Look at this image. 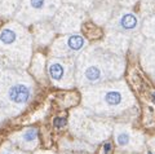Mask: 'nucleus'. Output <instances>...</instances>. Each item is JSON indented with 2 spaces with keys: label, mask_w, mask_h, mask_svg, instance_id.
<instances>
[{
  "label": "nucleus",
  "mask_w": 155,
  "mask_h": 154,
  "mask_svg": "<svg viewBox=\"0 0 155 154\" xmlns=\"http://www.w3.org/2000/svg\"><path fill=\"white\" fill-rule=\"evenodd\" d=\"M7 97L14 105H25L31 97V89L25 83H14L9 87Z\"/></svg>",
  "instance_id": "obj_1"
},
{
  "label": "nucleus",
  "mask_w": 155,
  "mask_h": 154,
  "mask_svg": "<svg viewBox=\"0 0 155 154\" xmlns=\"http://www.w3.org/2000/svg\"><path fill=\"white\" fill-rule=\"evenodd\" d=\"M56 3V0H27L26 11L30 14V18H40L44 14H51V4Z\"/></svg>",
  "instance_id": "obj_2"
},
{
  "label": "nucleus",
  "mask_w": 155,
  "mask_h": 154,
  "mask_svg": "<svg viewBox=\"0 0 155 154\" xmlns=\"http://www.w3.org/2000/svg\"><path fill=\"white\" fill-rule=\"evenodd\" d=\"M118 28L124 32H133L138 28V20L133 13L124 12L118 18Z\"/></svg>",
  "instance_id": "obj_3"
},
{
  "label": "nucleus",
  "mask_w": 155,
  "mask_h": 154,
  "mask_svg": "<svg viewBox=\"0 0 155 154\" xmlns=\"http://www.w3.org/2000/svg\"><path fill=\"white\" fill-rule=\"evenodd\" d=\"M48 71H49V76L53 82L56 83H61L66 76V66L60 61H52L48 66Z\"/></svg>",
  "instance_id": "obj_4"
},
{
  "label": "nucleus",
  "mask_w": 155,
  "mask_h": 154,
  "mask_svg": "<svg viewBox=\"0 0 155 154\" xmlns=\"http://www.w3.org/2000/svg\"><path fill=\"white\" fill-rule=\"evenodd\" d=\"M66 45V51L70 53H75V52L80 51L81 48L85 45V39L80 35H71L69 38H66L64 40Z\"/></svg>",
  "instance_id": "obj_5"
},
{
  "label": "nucleus",
  "mask_w": 155,
  "mask_h": 154,
  "mask_svg": "<svg viewBox=\"0 0 155 154\" xmlns=\"http://www.w3.org/2000/svg\"><path fill=\"white\" fill-rule=\"evenodd\" d=\"M104 101H105V104L107 105V106H110V108H118L123 102V95H122L120 91L111 89V91L105 92Z\"/></svg>",
  "instance_id": "obj_6"
},
{
  "label": "nucleus",
  "mask_w": 155,
  "mask_h": 154,
  "mask_svg": "<svg viewBox=\"0 0 155 154\" xmlns=\"http://www.w3.org/2000/svg\"><path fill=\"white\" fill-rule=\"evenodd\" d=\"M116 140H118V144L120 146H124V145H127V144H129L130 141V139H129V135L128 133H119L118 135V137H116Z\"/></svg>",
  "instance_id": "obj_7"
},
{
  "label": "nucleus",
  "mask_w": 155,
  "mask_h": 154,
  "mask_svg": "<svg viewBox=\"0 0 155 154\" xmlns=\"http://www.w3.org/2000/svg\"><path fill=\"white\" fill-rule=\"evenodd\" d=\"M22 139H23V140H25L26 142L34 141V140L36 139V131H35V129H28V131L22 136Z\"/></svg>",
  "instance_id": "obj_8"
},
{
  "label": "nucleus",
  "mask_w": 155,
  "mask_h": 154,
  "mask_svg": "<svg viewBox=\"0 0 155 154\" xmlns=\"http://www.w3.org/2000/svg\"><path fill=\"white\" fill-rule=\"evenodd\" d=\"M54 124H56V127H62L65 124V119L64 118H57V119H54Z\"/></svg>",
  "instance_id": "obj_9"
},
{
  "label": "nucleus",
  "mask_w": 155,
  "mask_h": 154,
  "mask_svg": "<svg viewBox=\"0 0 155 154\" xmlns=\"http://www.w3.org/2000/svg\"><path fill=\"white\" fill-rule=\"evenodd\" d=\"M110 149H111V144H109V142H107V144H105V152H106V153H109V152H110Z\"/></svg>",
  "instance_id": "obj_10"
},
{
  "label": "nucleus",
  "mask_w": 155,
  "mask_h": 154,
  "mask_svg": "<svg viewBox=\"0 0 155 154\" xmlns=\"http://www.w3.org/2000/svg\"><path fill=\"white\" fill-rule=\"evenodd\" d=\"M151 99H153V101H154V104H155V93H153V95H151Z\"/></svg>",
  "instance_id": "obj_11"
},
{
  "label": "nucleus",
  "mask_w": 155,
  "mask_h": 154,
  "mask_svg": "<svg viewBox=\"0 0 155 154\" xmlns=\"http://www.w3.org/2000/svg\"><path fill=\"white\" fill-rule=\"evenodd\" d=\"M149 154H153V153H149Z\"/></svg>",
  "instance_id": "obj_12"
}]
</instances>
